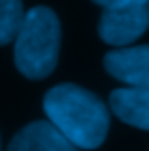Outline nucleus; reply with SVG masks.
Returning a JSON list of instances; mask_svg holds the SVG:
<instances>
[{"instance_id": "f03ea898", "label": "nucleus", "mask_w": 149, "mask_h": 151, "mask_svg": "<svg viewBox=\"0 0 149 151\" xmlns=\"http://www.w3.org/2000/svg\"><path fill=\"white\" fill-rule=\"evenodd\" d=\"M60 52V22L50 6H32L15 37L17 71L28 80H43L56 69Z\"/></svg>"}, {"instance_id": "7ed1b4c3", "label": "nucleus", "mask_w": 149, "mask_h": 151, "mask_svg": "<svg viewBox=\"0 0 149 151\" xmlns=\"http://www.w3.org/2000/svg\"><path fill=\"white\" fill-rule=\"evenodd\" d=\"M149 28V0H121L104 6L99 17V39L114 47H127Z\"/></svg>"}, {"instance_id": "1a4fd4ad", "label": "nucleus", "mask_w": 149, "mask_h": 151, "mask_svg": "<svg viewBox=\"0 0 149 151\" xmlns=\"http://www.w3.org/2000/svg\"><path fill=\"white\" fill-rule=\"evenodd\" d=\"M0 151H2V145H0Z\"/></svg>"}, {"instance_id": "6e6552de", "label": "nucleus", "mask_w": 149, "mask_h": 151, "mask_svg": "<svg viewBox=\"0 0 149 151\" xmlns=\"http://www.w3.org/2000/svg\"><path fill=\"white\" fill-rule=\"evenodd\" d=\"M95 4H99V6H110V4H114V2H121V0H93Z\"/></svg>"}, {"instance_id": "423d86ee", "label": "nucleus", "mask_w": 149, "mask_h": 151, "mask_svg": "<svg viewBox=\"0 0 149 151\" xmlns=\"http://www.w3.org/2000/svg\"><path fill=\"white\" fill-rule=\"evenodd\" d=\"M108 106H110L112 114H117L119 121L149 132V88H114L108 97Z\"/></svg>"}, {"instance_id": "20e7f679", "label": "nucleus", "mask_w": 149, "mask_h": 151, "mask_svg": "<svg viewBox=\"0 0 149 151\" xmlns=\"http://www.w3.org/2000/svg\"><path fill=\"white\" fill-rule=\"evenodd\" d=\"M104 69L127 86L149 88V45L114 47L104 56Z\"/></svg>"}, {"instance_id": "f257e3e1", "label": "nucleus", "mask_w": 149, "mask_h": 151, "mask_svg": "<svg viewBox=\"0 0 149 151\" xmlns=\"http://www.w3.org/2000/svg\"><path fill=\"white\" fill-rule=\"evenodd\" d=\"M43 112L52 125L80 151L101 147L110 129L106 104L95 93L71 82L56 84L43 95Z\"/></svg>"}, {"instance_id": "0eeeda50", "label": "nucleus", "mask_w": 149, "mask_h": 151, "mask_svg": "<svg viewBox=\"0 0 149 151\" xmlns=\"http://www.w3.org/2000/svg\"><path fill=\"white\" fill-rule=\"evenodd\" d=\"M24 13L22 0H0V47L15 41L24 22Z\"/></svg>"}, {"instance_id": "39448f33", "label": "nucleus", "mask_w": 149, "mask_h": 151, "mask_svg": "<svg viewBox=\"0 0 149 151\" xmlns=\"http://www.w3.org/2000/svg\"><path fill=\"white\" fill-rule=\"evenodd\" d=\"M6 151H80L76 145H71L52 123L32 121L24 125L11 138Z\"/></svg>"}]
</instances>
